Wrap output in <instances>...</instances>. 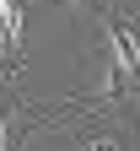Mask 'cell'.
Listing matches in <instances>:
<instances>
[{
	"label": "cell",
	"instance_id": "1",
	"mask_svg": "<svg viewBox=\"0 0 140 151\" xmlns=\"http://www.w3.org/2000/svg\"><path fill=\"white\" fill-rule=\"evenodd\" d=\"M22 43H27V6L0 0V86H16L22 76Z\"/></svg>",
	"mask_w": 140,
	"mask_h": 151
},
{
	"label": "cell",
	"instance_id": "2",
	"mask_svg": "<svg viewBox=\"0 0 140 151\" xmlns=\"http://www.w3.org/2000/svg\"><path fill=\"white\" fill-rule=\"evenodd\" d=\"M59 129L75 140L70 151H129V129L118 119H75V124H59Z\"/></svg>",
	"mask_w": 140,
	"mask_h": 151
}]
</instances>
